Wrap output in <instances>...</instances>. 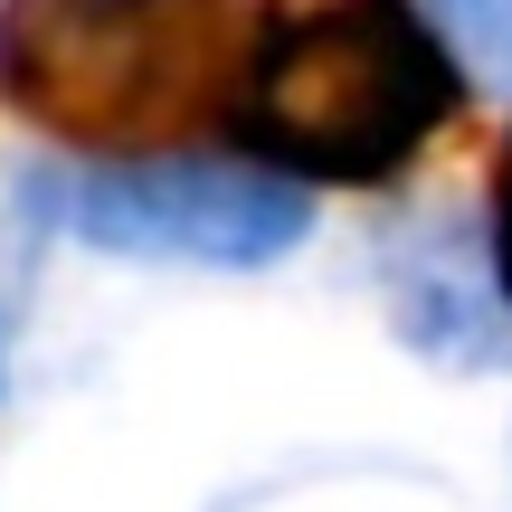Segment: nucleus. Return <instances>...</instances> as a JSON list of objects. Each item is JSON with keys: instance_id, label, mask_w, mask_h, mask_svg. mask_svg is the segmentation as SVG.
Returning a JSON list of instances; mask_svg holds the SVG:
<instances>
[{"instance_id": "2", "label": "nucleus", "mask_w": 512, "mask_h": 512, "mask_svg": "<svg viewBox=\"0 0 512 512\" xmlns=\"http://www.w3.org/2000/svg\"><path fill=\"white\" fill-rule=\"evenodd\" d=\"M209 57V0H0V105L67 143H133L171 124Z\"/></svg>"}, {"instance_id": "1", "label": "nucleus", "mask_w": 512, "mask_h": 512, "mask_svg": "<svg viewBox=\"0 0 512 512\" xmlns=\"http://www.w3.org/2000/svg\"><path fill=\"white\" fill-rule=\"evenodd\" d=\"M465 76L418 0H285L228 76V133L285 181L370 190L446 133Z\"/></svg>"}, {"instance_id": "5", "label": "nucleus", "mask_w": 512, "mask_h": 512, "mask_svg": "<svg viewBox=\"0 0 512 512\" xmlns=\"http://www.w3.org/2000/svg\"><path fill=\"white\" fill-rule=\"evenodd\" d=\"M427 19L446 29L465 76H484L494 95H512V0H427Z\"/></svg>"}, {"instance_id": "4", "label": "nucleus", "mask_w": 512, "mask_h": 512, "mask_svg": "<svg viewBox=\"0 0 512 512\" xmlns=\"http://www.w3.org/2000/svg\"><path fill=\"white\" fill-rule=\"evenodd\" d=\"M389 294H399V332L446 370H494L503 361V285H484V256L456 238V228H427V238L399 247L389 266Z\"/></svg>"}, {"instance_id": "3", "label": "nucleus", "mask_w": 512, "mask_h": 512, "mask_svg": "<svg viewBox=\"0 0 512 512\" xmlns=\"http://www.w3.org/2000/svg\"><path fill=\"white\" fill-rule=\"evenodd\" d=\"M57 228L133 266H200V275H256L285 266L313 238L304 181L228 152H105L48 190Z\"/></svg>"}, {"instance_id": "6", "label": "nucleus", "mask_w": 512, "mask_h": 512, "mask_svg": "<svg viewBox=\"0 0 512 512\" xmlns=\"http://www.w3.org/2000/svg\"><path fill=\"white\" fill-rule=\"evenodd\" d=\"M484 247H494V285H503V304H512V143H503V162H494V219H484Z\"/></svg>"}]
</instances>
